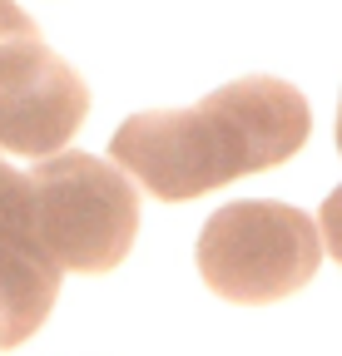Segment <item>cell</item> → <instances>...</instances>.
I'll use <instances>...</instances> for the list:
<instances>
[{
	"mask_svg": "<svg viewBox=\"0 0 342 356\" xmlns=\"http://www.w3.org/2000/svg\"><path fill=\"white\" fill-rule=\"evenodd\" d=\"M308 134L313 109L288 79L248 74L194 109H144L124 119L109 139V159L159 203H189L288 163Z\"/></svg>",
	"mask_w": 342,
	"mask_h": 356,
	"instance_id": "obj_1",
	"label": "cell"
},
{
	"mask_svg": "<svg viewBox=\"0 0 342 356\" xmlns=\"http://www.w3.org/2000/svg\"><path fill=\"white\" fill-rule=\"evenodd\" d=\"M35 233L60 273L104 277L130 257L139 233L134 178L95 154H50L25 173Z\"/></svg>",
	"mask_w": 342,
	"mask_h": 356,
	"instance_id": "obj_2",
	"label": "cell"
},
{
	"mask_svg": "<svg viewBox=\"0 0 342 356\" xmlns=\"http://www.w3.org/2000/svg\"><path fill=\"white\" fill-rule=\"evenodd\" d=\"M199 277L224 302L263 307L303 292L322 262L318 222L288 203H228L219 208L194 248Z\"/></svg>",
	"mask_w": 342,
	"mask_h": 356,
	"instance_id": "obj_3",
	"label": "cell"
},
{
	"mask_svg": "<svg viewBox=\"0 0 342 356\" xmlns=\"http://www.w3.org/2000/svg\"><path fill=\"white\" fill-rule=\"evenodd\" d=\"M90 114V84L40 30L0 40V149L15 159L60 154Z\"/></svg>",
	"mask_w": 342,
	"mask_h": 356,
	"instance_id": "obj_4",
	"label": "cell"
},
{
	"mask_svg": "<svg viewBox=\"0 0 342 356\" xmlns=\"http://www.w3.org/2000/svg\"><path fill=\"white\" fill-rule=\"evenodd\" d=\"M60 297V267L30 218V184L0 159V351L30 341Z\"/></svg>",
	"mask_w": 342,
	"mask_h": 356,
	"instance_id": "obj_5",
	"label": "cell"
},
{
	"mask_svg": "<svg viewBox=\"0 0 342 356\" xmlns=\"http://www.w3.org/2000/svg\"><path fill=\"white\" fill-rule=\"evenodd\" d=\"M318 238H322V248L332 252V262L342 267V184L322 198V218H318Z\"/></svg>",
	"mask_w": 342,
	"mask_h": 356,
	"instance_id": "obj_6",
	"label": "cell"
},
{
	"mask_svg": "<svg viewBox=\"0 0 342 356\" xmlns=\"http://www.w3.org/2000/svg\"><path fill=\"white\" fill-rule=\"evenodd\" d=\"M35 30V20L15 6V0H0V40H6V35H30Z\"/></svg>",
	"mask_w": 342,
	"mask_h": 356,
	"instance_id": "obj_7",
	"label": "cell"
},
{
	"mask_svg": "<svg viewBox=\"0 0 342 356\" xmlns=\"http://www.w3.org/2000/svg\"><path fill=\"white\" fill-rule=\"evenodd\" d=\"M337 154H342V104H337Z\"/></svg>",
	"mask_w": 342,
	"mask_h": 356,
	"instance_id": "obj_8",
	"label": "cell"
}]
</instances>
